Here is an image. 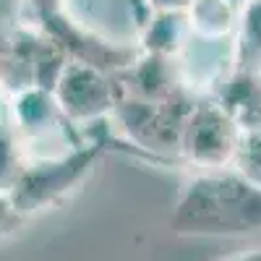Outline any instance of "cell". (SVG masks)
Listing matches in <instances>:
<instances>
[{
	"instance_id": "cell-1",
	"label": "cell",
	"mask_w": 261,
	"mask_h": 261,
	"mask_svg": "<svg viewBox=\"0 0 261 261\" xmlns=\"http://www.w3.org/2000/svg\"><path fill=\"white\" fill-rule=\"evenodd\" d=\"M180 232H248L261 227V188L235 175H209L188 186L175 212Z\"/></svg>"
},
{
	"instance_id": "cell-2",
	"label": "cell",
	"mask_w": 261,
	"mask_h": 261,
	"mask_svg": "<svg viewBox=\"0 0 261 261\" xmlns=\"http://www.w3.org/2000/svg\"><path fill=\"white\" fill-rule=\"evenodd\" d=\"M227 261H261V248L258 251H248V253H241V256H232Z\"/></svg>"
}]
</instances>
